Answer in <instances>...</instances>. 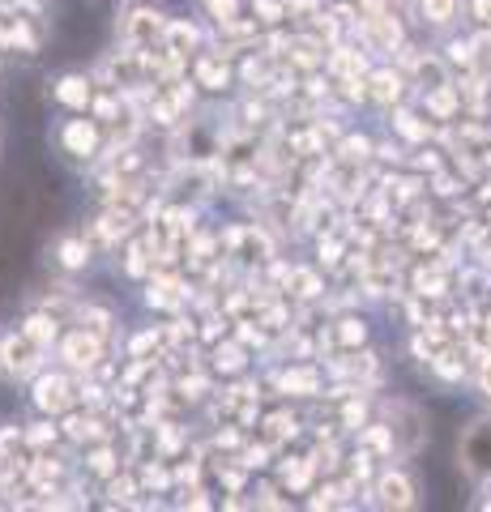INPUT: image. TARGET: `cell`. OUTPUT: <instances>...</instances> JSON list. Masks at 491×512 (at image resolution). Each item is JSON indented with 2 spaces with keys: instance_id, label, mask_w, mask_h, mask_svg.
Here are the masks:
<instances>
[{
  "instance_id": "1",
  "label": "cell",
  "mask_w": 491,
  "mask_h": 512,
  "mask_svg": "<svg viewBox=\"0 0 491 512\" xmlns=\"http://www.w3.org/2000/svg\"><path fill=\"white\" fill-rule=\"evenodd\" d=\"M462 461L475 474H491V423H478V427L466 431L462 440Z\"/></svg>"
},
{
  "instance_id": "8",
  "label": "cell",
  "mask_w": 491,
  "mask_h": 512,
  "mask_svg": "<svg viewBox=\"0 0 491 512\" xmlns=\"http://www.w3.org/2000/svg\"><path fill=\"white\" fill-rule=\"evenodd\" d=\"M478 385H483V393H487V397H491V359L483 363V372H478Z\"/></svg>"
},
{
  "instance_id": "2",
  "label": "cell",
  "mask_w": 491,
  "mask_h": 512,
  "mask_svg": "<svg viewBox=\"0 0 491 512\" xmlns=\"http://www.w3.org/2000/svg\"><path fill=\"white\" fill-rule=\"evenodd\" d=\"M376 491H380V504H385V508H410V504H415V487L406 483V474H385Z\"/></svg>"
},
{
  "instance_id": "6",
  "label": "cell",
  "mask_w": 491,
  "mask_h": 512,
  "mask_svg": "<svg viewBox=\"0 0 491 512\" xmlns=\"http://www.w3.org/2000/svg\"><path fill=\"white\" fill-rule=\"evenodd\" d=\"M65 261H69V265H82V261H85V248H82V244H69V248H65Z\"/></svg>"
},
{
  "instance_id": "5",
  "label": "cell",
  "mask_w": 491,
  "mask_h": 512,
  "mask_svg": "<svg viewBox=\"0 0 491 512\" xmlns=\"http://www.w3.org/2000/svg\"><path fill=\"white\" fill-rule=\"evenodd\" d=\"M65 402H69V397H65V380H43L39 385V406L43 410H60Z\"/></svg>"
},
{
  "instance_id": "3",
  "label": "cell",
  "mask_w": 491,
  "mask_h": 512,
  "mask_svg": "<svg viewBox=\"0 0 491 512\" xmlns=\"http://www.w3.org/2000/svg\"><path fill=\"white\" fill-rule=\"evenodd\" d=\"M419 9H423V22L445 26V22H453V14H457V0H419Z\"/></svg>"
},
{
  "instance_id": "4",
  "label": "cell",
  "mask_w": 491,
  "mask_h": 512,
  "mask_svg": "<svg viewBox=\"0 0 491 512\" xmlns=\"http://www.w3.org/2000/svg\"><path fill=\"white\" fill-rule=\"evenodd\" d=\"M65 355H69L73 367H90V363L98 359V342H90V337H73L69 346H65Z\"/></svg>"
},
{
  "instance_id": "7",
  "label": "cell",
  "mask_w": 491,
  "mask_h": 512,
  "mask_svg": "<svg viewBox=\"0 0 491 512\" xmlns=\"http://www.w3.org/2000/svg\"><path fill=\"white\" fill-rule=\"evenodd\" d=\"M475 17L491 26V0H475Z\"/></svg>"
}]
</instances>
